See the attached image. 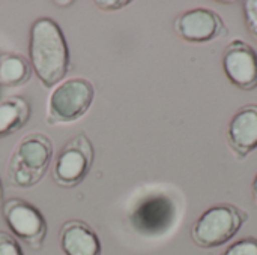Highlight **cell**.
Instances as JSON below:
<instances>
[{"mask_svg": "<svg viewBox=\"0 0 257 255\" xmlns=\"http://www.w3.org/2000/svg\"><path fill=\"white\" fill-rule=\"evenodd\" d=\"M29 62L44 87L62 83L71 66L69 48L60 26L50 17L33 21L29 35Z\"/></svg>", "mask_w": 257, "mask_h": 255, "instance_id": "6da1fadb", "label": "cell"}, {"mask_svg": "<svg viewBox=\"0 0 257 255\" xmlns=\"http://www.w3.org/2000/svg\"><path fill=\"white\" fill-rule=\"evenodd\" d=\"M54 155L51 138L42 132L27 134L14 149L8 164L9 183L20 189L36 186L47 174Z\"/></svg>", "mask_w": 257, "mask_h": 255, "instance_id": "7a4b0ae2", "label": "cell"}, {"mask_svg": "<svg viewBox=\"0 0 257 255\" xmlns=\"http://www.w3.org/2000/svg\"><path fill=\"white\" fill-rule=\"evenodd\" d=\"M248 221V213L239 207L223 203L205 210L191 228L193 242L205 249L227 243Z\"/></svg>", "mask_w": 257, "mask_h": 255, "instance_id": "3957f363", "label": "cell"}, {"mask_svg": "<svg viewBox=\"0 0 257 255\" xmlns=\"http://www.w3.org/2000/svg\"><path fill=\"white\" fill-rule=\"evenodd\" d=\"M95 87L87 78L75 77L59 83L48 99V125H65L81 119L90 108Z\"/></svg>", "mask_w": 257, "mask_h": 255, "instance_id": "277c9868", "label": "cell"}, {"mask_svg": "<svg viewBox=\"0 0 257 255\" xmlns=\"http://www.w3.org/2000/svg\"><path fill=\"white\" fill-rule=\"evenodd\" d=\"M176 201L166 192H149L137 200L128 215L131 227L142 236L166 234L176 222Z\"/></svg>", "mask_w": 257, "mask_h": 255, "instance_id": "5b68a950", "label": "cell"}, {"mask_svg": "<svg viewBox=\"0 0 257 255\" xmlns=\"http://www.w3.org/2000/svg\"><path fill=\"white\" fill-rule=\"evenodd\" d=\"M95 161V149L84 132L75 134L57 153L53 164V180L62 188L78 186Z\"/></svg>", "mask_w": 257, "mask_h": 255, "instance_id": "8992f818", "label": "cell"}, {"mask_svg": "<svg viewBox=\"0 0 257 255\" xmlns=\"http://www.w3.org/2000/svg\"><path fill=\"white\" fill-rule=\"evenodd\" d=\"M2 213L15 239H20L32 249L38 251L42 248L48 225L45 216L35 204L23 198H9L3 201Z\"/></svg>", "mask_w": 257, "mask_h": 255, "instance_id": "52a82bcc", "label": "cell"}, {"mask_svg": "<svg viewBox=\"0 0 257 255\" xmlns=\"http://www.w3.org/2000/svg\"><path fill=\"white\" fill-rule=\"evenodd\" d=\"M179 38L191 44H205L227 35V27L221 17L206 8H194L181 14L175 21Z\"/></svg>", "mask_w": 257, "mask_h": 255, "instance_id": "ba28073f", "label": "cell"}, {"mask_svg": "<svg viewBox=\"0 0 257 255\" xmlns=\"http://www.w3.org/2000/svg\"><path fill=\"white\" fill-rule=\"evenodd\" d=\"M223 71L229 81L244 92L257 89V53L241 39L232 41L223 54Z\"/></svg>", "mask_w": 257, "mask_h": 255, "instance_id": "9c48e42d", "label": "cell"}, {"mask_svg": "<svg viewBox=\"0 0 257 255\" xmlns=\"http://www.w3.org/2000/svg\"><path fill=\"white\" fill-rule=\"evenodd\" d=\"M227 144L238 159L247 158L257 147V105L236 111L227 128Z\"/></svg>", "mask_w": 257, "mask_h": 255, "instance_id": "30bf717a", "label": "cell"}, {"mask_svg": "<svg viewBox=\"0 0 257 255\" xmlns=\"http://www.w3.org/2000/svg\"><path fill=\"white\" fill-rule=\"evenodd\" d=\"M60 249L65 255H101V240L96 231L81 219L66 221L59 231Z\"/></svg>", "mask_w": 257, "mask_h": 255, "instance_id": "8fae6325", "label": "cell"}, {"mask_svg": "<svg viewBox=\"0 0 257 255\" xmlns=\"http://www.w3.org/2000/svg\"><path fill=\"white\" fill-rule=\"evenodd\" d=\"M30 102L23 96H11L0 101V138L9 137L24 128L30 119Z\"/></svg>", "mask_w": 257, "mask_h": 255, "instance_id": "7c38bea8", "label": "cell"}, {"mask_svg": "<svg viewBox=\"0 0 257 255\" xmlns=\"http://www.w3.org/2000/svg\"><path fill=\"white\" fill-rule=\"evenodd\" d=\"M30 62L21 54H0V87H21L32 78Z\"/></svg>", "mask_w": 257, "mask_h": 255, "instance_id": "4fadbf2b", "label": "cell"}, {"mask_svg": "<svg viewBox=\"0 0 257 255\" xmlns=\"http://www.w3.org/2000/svg\"><path fill=\"white\" fill-rule=\"evenodd\" d=\"M220 255H257V239L245 237L232 243L226 251Z\"/></svg>", "mask_w": 257, "mask_h": 255, "instance_id": "5bb4252c", "label": "cell"}, {"mask_svg": "<svg viewBox=\"0 0 257 255\" xmlns=\"http://www.w3.org/2000/svg\"><path fill=\"white\" fill-rule=\"evenodd\" d=\"M242 12H244V20H245V27L250 36L257 42V0L244 2Z\"/></svg>", "mask_w": 257, "mask_h": 255, "instance_id": "9a60e30c", "label": "cell"}, {"mask_svg": "<svg viewBox=\"0 0 257 255\" xmlns=\"http://www.w3.org/2000/svg\"><path fill=\"white\" fill-rule=\"evenodd\" d=\"M0 255H24L18 240L12 234L2 230H0Z\"/></svg>", "mask_w": 257, "mask_h": 255, "instance_id": "2e32d148", "label": "cell"}, {"mask_svg": "<svg viewBox=\"0 0 257 255\" xmlns=\"http://www.w3.org/2000/svg\"><path fill=\"white\" fill-rule=\"evenodd\" d=\"M93 5L101 11H119L130 5V0H96Z\"/></svg>", "mask_w": 257, "mask_h": 255, "instance_id": "e0dca14e", "label": "cell"}, {"mask_svg": "<svg viewBox=\"0 0 257 255\" xmlns=\"http://www.w3.org/2000/svg\"><path fill=\"white\" fill-rule=\"evenodd\" d=\"M251 194H253V200H254V204L257 206V174L253 180V185H251Z\"/></svg>", "mask_w": 257, "mask_h": 255, "instance_id": "ac0fdd59", "label": "cell"}, {"mask_svg": "<svg viewBox=\"0 0 257 255\" xmlns=\"http://www.w3.org/2000/svg\"><path fill=\"white\" fill-rule=\"evenodd\" d=\"M74 2H54V5H57V6H71Z\"/></svg>", "mask_w": 257, "mask_h": 255, "instance_id": "d6986e66", "label": "cell"}, {"mask_svg": "<svg viewBox=\"0 0 257 255\" xmlns=\"http://www.w3.org/2000/svg\"><path fill=\"white\" fill-rule=\"evenodd\" d=\"M0 204H3V183L0 179Z\"/></svg>", "mask_w": 257, "mask_h": 255, "instance_id": "ffe728a7", "label": "cell"}]
</instances>
